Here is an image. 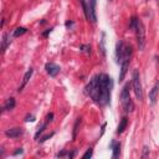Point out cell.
<instances>
[{"instance_id":"cell-1","label":"cell","mask_w":159,"mask_h":159,"mask_svg":"<svg viewBox=\"0 0 159 159\" xmlns=\"http://www.w3.org/2000/svg\"><path fill=\"white\" fill-rule=\"evenodd\" d=\"M98 83H100V101L101 106H106L111 101V89H112V80L108 75L102 74L98 75Z\"/></svg>"},{"instance_id":"cell-34","label":"cell","mask_w":159,"mask_h":159,"mask_svg":"<svg viewBox=\"0 0 159 159\" xmlns=\"http://www.w3.org/2000/svg\"><path fill=\"white\" fill-rule=\"evenodd\" d=\"M158 3H159V0H158Z\"/></svg>"},{"instance_id":"cell-18","label":"cell","mask_w":159,"mask_h":159,"mask_svg":"<svg viewBox=\"0 0 159 159\" xmlns=\"http://www.w3.org/2000/svg\"><path fill=\"white\" fill-rule=\"evenodd\" d=\"M80 3H81V6H82V10H83V13H85L86 19L89 21V10H88V5L86 4L85 0H80Z\"/></svg>"},{"instance_id":"cell-16","label":"cell","mask_w":159,"mask_h":159,"mask_svg":"<svg viewBox=\"0 0 159 159\" xmlns=\"http://www.w3.org/2000/svg\"><path fill=\"white\" fill-rule=\"evenodd\" d=\"M111 148L113 149V155H112V157H113V158H117V157L119 155V152H121V144L113 142L112 146H111Z\"/></svg>"},{"instance_id":"cell-29","label":"cell","mask_w":159,"mask_h":159,"mask_svg":"<svg viewBox=\"0 0 159 159\" xmlns=\"http://www.w3.org/2000/svg\"><path fill=\"white\" fill-rule=\"evenodd\" d=\"M52 118H54V113H49V115H47V118H46V122H47V123L51 122Z\"/></svg>"},{"instance_id":"cell-30","label":"cell","mask_w":159,"mask_h":159,"mask_svg":"<svg viewBox=\"0 0 159 159\" xmlns=\"http://www.w3.org/2000/svg\"><path fill=\"white\" fill-rule=\"evenodd\" d=\"M21 153H22V148H19V149H17V150H15L13 154H14V155H17V154H21Z\"/></svg>"},{"instance_id":"cell-24","label":"cell","mask_w":159,"mask_h":159,"mask_svg":"<svg viewBox=\"0 0 159 159\" xmlns=\"http://www.w3.org/2000/svg\"><path fill=\"white\" fill-rule=\"evenodd\" d=\"M101 51H102V55L106 56V49H104V34H102V40H101Z\"/></svg>"},{"instance_id":"cell-11","label":"cell","mask_w":159,"mask_h":159,"mask_svg":"<svg viewBox=\"0 0 159 159\" xmlns=\"http://www.w3.org/2000/svg\"><path fill=\"white\" fill-rule=\"evenodd\" d=\"M131 56H132V46H131V45H124L123 55H122V59H121V62H119V63H122L123 61L131 60Z\"/></svg>"},{"instance_id":"cell-10","label":"cell","mask_w":159,"mask_h":159,"mask_svg":"<svg viewBox=\"0 0 159 159\" xmlns=\"http://www.w3.org/2000/svg\"><path fill=\"white\" fill-rule=\"evenodd\" d=\"M129 61L131 60H127V61H123L121 63V72H119V82H122L127 75V71H128V67H129Z\"/></svg>"},{"instance_id":"cell-4","label":"cell","mask_w":159,"mask_h":159,"mask_svg":"<svg viewBox=\"0 0 159 159\" xmlns=\"http://www.w3.org/2000/svg\"><path fill=\"white\" fill-rule=\"evenodd\" d=\"M132 86H133V91H134L137 100L143 101V89H142V82H141V76H139L138 70H134V71H133Z\"/></svg>"},{"instance_id":"cell-12","label":"cell","mask_w":159,"mask_h":159,"mask_svg":"<svg viewBox=\"0 0 159 159\" xmlns=\"http://www.w3.org/2000/svg\"><path fill=\"white\" fill-rule=\"evenodd\" d=\"M32 72H34V70H32V69H29V70L26 71V74L24 75V78H22L21 86L19 87V92H20V91H22V88H24V87L26 86V83L29 82V80H30V78H31V76H32Z\"/></svg>"},{"instance_id":"cell-13","label":"cell","mask_w":159,"mask_h":159,"mask_svg":"<svg viewBox=\"0 0 159 159\" xmlns=\"http://www.w3.org/2000/svg\"><path fill=\"white\" fill-rule=\"evenodd\" d=\"M123 49H124V42L119 41L117 44V50H116V59H117L118 63L121 62V59H122V55H123Z\"/></svg>"},{"instance_id":"cell-26","label":"cell","mask_w":159,"mask_h":159,"mask_svg":"<svg viewBox=\"0 0 159 159\" xmlns=\"http://www.w3.org/2000/svg\"><path fill=\"white\" fill-rule=\"evenodd\" d=\"M149 155V148L146 146L144 148H143V154H142V158H146V157H148Z\"/></svg>"},{"instance_id":"cell-7","label":"cell","mask_w":159,"mask_h":159,"mask_svg":"<svg viewBox=\"0 0 159 159\" xmlns=\"http://www.w3.org/2000/svg\"><path fill=\"white\" fill-rule=\"evenodd\" d=\"M88 10H89V20L92 22L97 21V14H96V0H89L88 2Z\"/></svg>"},{"instance_id":"cell-8","label":"cell","mask_w":159,"mask_h":159,"mask_svg":"<svg viewBox=\"0 0 159 159\" xmlns=\"http://www.w3.org/2000/svg\"><path fill=\"white\" fill-rule=\"evenodd\" d=\"M158 93H159V81L155 82V85L153 86V88L150 89V92H149V100H150V103H152V104L155 103L157 97H158Z\"/></svg>"},{"instance_id":"cell-17","label":"cell","mask_w":159,"mask_h":159,"mask_svg":"<svg viewBox=\"0 0 159 159\" xmlns=\"http://www.w3.org/2000/svg\"><path fill=\"white\" fill-rule=\"evenodd\" d=\"M9 42H10V40H9V34H4V35H3V45H2V51H3V54L5 52Z\"/></svg>"},{"instance_id":"cell-3","label":"cell","mask_w":159,"mask_h":159,"mask_svg":"<svg viewBox=\"0 0 159 159\" xmlns=\"http://www.w3.org/2000/svg\"><path fill=\"white\" fill-rule=\"evenodd\" d=\"M129 87H131V85L126 83L124 87L122 88V92H121V102H122V106H123L126 112H132L134 109V103H133L131 95H129Z\"/></svg>"},{"instance_id":"cell-6","label":"cell","mask_w":159,"mask_h":159,"mask_svg":"<svg viewBox=\"0 0 159 159\" xmlns=\"http://www.w3.org/2000/svg\"><path fill=\"white\" fill-rule=\"evenodd\" d=\"M45 69H46L47 74L51 76V77H56L59 74H60V66H57L56 63H52V62H49L46 63V66H45Z\"/></svg>"},{"instance_id":"cell-2","label":"cell","mask_w":159,"mask_h":159,"mask_svg":"<svg viewBox=\"0 0 159 159\" xmlns=\"http://www.w3.org/2000/svg\"><path fill=\"white\" fill-rule=\"evenodd\" d=\"M86 93L92 98L95 102L98 103L100 101V83H98V76H95L89 83L86 86Z\"/></svg>"},{"instance_id":"cell-14","label":"cell","mask_w":159,"mask_h":159,"mask_svg":"<svg viewBox=\"0 0 159 159\" xmlns=\"http://www.w3.org/2000/svg\"><path fill=\"white\" fill-rule=\"evenodd\" d=\"M127 126H128V118H127V117H123V118L121 119L119 124H118V128H117V133H118V134L123 133V132H124V129L127 128Z\"/></svg>"},{"instance_id":"cell-25","label":"cell","mask_w":159,"mask_h":159,"mask_svg":"<svg viewBox=\"0 0 159 159\" xmlns=\"http://www.w3.org/2000/svg\"><path fill=\"white\" fill-rule=\"evenodd\" d=\"M92 153H93V150H92V148H89V149H87V152L82 155V158L83 159H87V158H91L92 157Z\"/></svg>"},{"instance_id":"cell-5","label":"cell","mask_w":159,"mask_h":159,"mask_svg":"<svg viewBox=\"0 0 159 159\" xmlns=\"http://www.w3.org/2000/svg\"><path fill=\"white\" fill-rule=\"evenodd\" d=\"M134 31H135V36H137L138 47H139V50H143L144 46H146V29H144V25L141 20L138 21V24H137V26H135Z\"/></svg>"},{"instance_id":"cell-22","label":"cell","mask_w":159,"mask_h":159,"mask_svg":"<svg viewBox=\"0 0 159 159\" xmlns=\"http://www.w3.org/2000/svg\"><path fill=\"white\" fill-rule=\"evenodd\" d=\"M46 127H47V122H45L41 127H39V129H37V132H36V134H35V139H37V138H39V135H40V134L45 131V128H46Z\"/></svg>"},{"instance_id":"cell-19","label":"cell","mask_w":159,"mask_h":159,"mask_svg":"<svg viewBox=\"0 0 159 159\" xmlns=\"http://www.w3.org/2000/svg\"><path fill=\"white\" fill-rule=\"evenodd\" d=\"M80 123H81V118H77V121H76V123H75V126H74L72 141H75V139H76V137H77V132H78V126H80Z\"/></svg>"},{"instance_id":"cell-15","label":"cell","mask_w":159,"mask_h":159,"mask_svg":"<svg viewBox=\"0 0 159 159\" xmlns=\"http://www.w3.org/2000/svg\"><path fill=\"white\" fill-rule=\"evenodd\" d=\"M14 107H15V98L10 97L3 106V111H11V109H14Z\"/></svg>"},{"instance_id":"cell-33","label":"cell","mask_w":159,"mask_h":159,"mask_svg":"<svg viewBox=\"0 0 159 159\" xmlns=\"http://www.w3.org/2000/svg\"><path fill=\"white\" fill-rule=\"evenodd\" d=\"M109 2H112V0H109Z\"/></svg>"},{"instance_id":"cell-9","label":"cell","mask_w":159,"mask_h":159,"mask_svg":"<svg viewBox=\"0 0 159 159\" xmlns=\"http://www.w3.org/2000/svg\"><path fill=\"white\" fill-rule=\"evenodd\" d=\"M21 134H22L21 128H11V129H8L5 132V135L9 137V138H19Z\"/></svg>"},{"instance_id":"cell-28","label":"cell","mask_w":159,"mask_h":159,"mask_svg":"<svg viewBox=\"0 0 159 159\" xmlns=\"http://www.w3.org/2000/svg\"><path fill=\"white\" fill-rule=\"evenodd\" d=\"M34 121H35V117H34L32 115L26 116V118H25V122H34Z\"/></svg>"},{"instance_id":"cell-31","label":"cell","mask_w":159,"mask_h":159,"mask_svg":"<svg viewBox=\"0 0 159 159\" xmlns=\"http://www.w3.org/2000/svg\"><path fill=\"white\" fill-rule=\"evenodd\" d=\"M75 154H76V150H75V152H71V153H67V157H69V158H74Z\"/></svg>"},{"instance_id":"cell-21","label":"cell","mask_w":159,"mask_h":159,"mask_svg":"<svg viewBox=\"0 0 159 159\" xmlns=\"http://www.w3.org/2000/svg\"><path fill=\"white\" fill-rule=\"evenodd\" d=\"M138 21H139V19H138V17L133 16V17L131 19V22H129V28H131L132 30H134V29H135V26H137V24H138Z\"/></svg>"},{"instance_id":"cell-20","label":"cell","mask_w":159,"mask_h":159,"mask_svg":"<svg viewBox=\"0 0 159 159\" xmlns=\"http://www.w3.org/2000/svg\"><path fill=\"white\" fill-rule=\"evenodd\" d=\"M28 30L25 29V28H17V29H15V31H14V37H19V36H21V35H24L25 32H26Z\"/></svg>"},{"instance_id":"cell-32","label":"cell","mask_w":159,"mask_h":159,"mask_svg":"<svg viewBox=\"0 0 159 159\" xmlns=\"http://www.w3.org/2000/svg\"><path fill=\"white\" fill-rule=\"evenodd\" d=\"M51 30H52V29H47L46 31H45V32H44V36H45V37H46V36H47V35H49V34L51 32Z\"/></svg>"},{"instance_id":"cell-23","label":"cell","mask_w":159,"mask_h":159,"mask_svg":"<svg viewBox=\"0 0 159 159\" xmlns=\"http://www.w3.org/2000/svg\"><path fill=\"white\" fill-rule=\"evenodd\" d=\"M81 51L86 52V54H91V46L89 45H81Z\"/></svg>"},{"instance_id":"cell-27","label":"cell","mask_w":159,"mask_h":159,"mask_svg":"<svg viewBox=\"0 0 159 159\" xmlns=\"http://www.w3.org/2000/svg\"><path fill=\"white\" fill-rule=\"evenodd\" d=\"M52 135H54V133H50V134H46V135H45V137H42V138L40 139V142L42 143V142H45V141H47L49 138H51V137H52Z\"/></svg>"}]
</instances>
